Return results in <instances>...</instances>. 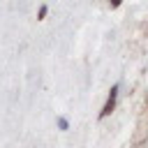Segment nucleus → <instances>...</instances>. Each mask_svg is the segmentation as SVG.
Segmentation results:
<instances>
[{
	"label": "nucleus",
	"mask_w": 148,
	"mask_h": 148,
	"mask_svg": "<svg viewBox=\"0 0 148 148\" xmlns=\"http://www.w3.org/2000/svg\"><path fill=\"white\" fill-rule=\"evenodd\" d=\"M120 2H123V0H109V5H111L113 9H116V7H120Z\"/></svg>",
	"instance_id": "obj_4"
},
{
	"label": "nucleus",
	"mask_w": 148,
	"mask_h": 148,
	"mask_svg": "<svg viewBox=\"0 0 148 148\" xmlns=\"http://www.w3.org/2000/svg\"><path fill=\"white\" fill-rule=\"evenodd\" d=\"M58 127H60V130H67V120H65V118H58Z\"/></svg>",
	"instance_id": "obj_2"
},
{
	"label": "nucleus",
	"mask_w": 148,
	"mask_h": 148,
	"mask_svg": "<svg viewBox=\"0 0 148 148\" xmlns=\"http://www.w3.org/2000/svg\"><path fill=\"white\" fill-rule=\"evenodd\" d=\"M44 16H46V5H42V7H39V18H44Z\"/></svg>",
	"instance_id": "obj_3"
},
{
	"label": "nucleus",
	"mask_w": 148,
	"mask_h": 148,
	"mask_svg": "<svg viewBox=\"0 0 148 148\" xmlns=\"http://www.w3.org/2000/svg\"><path fill=\"white\" fill-rule=\"evenodd\" d=\"M116 99H118V83L111 86L109 97H106V102H104V106H102V111H99V118H106V116L113 113V109H116Z\"/></svg>",
	"instance_id": "obj_1"
}]
</instances>
